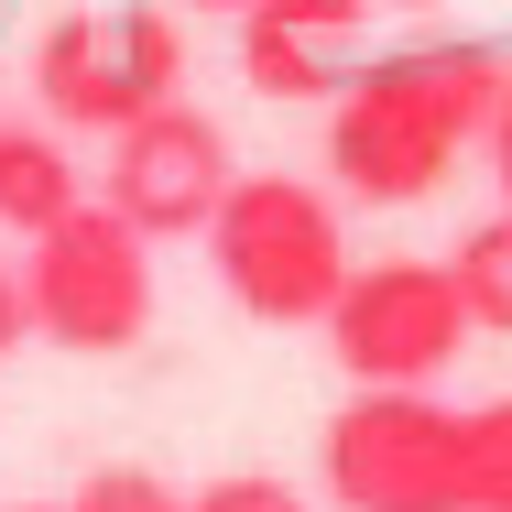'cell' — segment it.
Here are the masks:
<instances>
[{
	"instance_id": "52a82bcc",
	"label": "cell",
	"mask_w": 512,
	"mask_h": 512,
	"mask_svg": "<svg viewBox=\"0 0 512 512\" xmlns=\"http://www.w3.org/2000/svg\"><path fill=\"white\" fill-rule=\"evenodd\" d=\"M229 186H240L229 131H218L197 99H164V109H142L131 131H109V186L99 197L120 207L142 240H207L218 207H229Z\"/></svg>"
},
{
	"instance_id": "8992f818",
	"label": "cell",
	"mask_w": 512,
	"mask_h": 512,
	"mask_svg": "<svg viewBox=\"0 0 512 512\" xmlns=\"http://www.w3.org/2000/svg\"><path fill=\"white\" fill-rule=\"evenodd\" d=\"M316 491L338 512H469L458 502V404L349 393L316 436Z\"/></svg>"
},
{
	"instance_id": "7a4b0ae2",
	"label": "cell",
	"mask_w": 512,
	"mask_h": 512,
	"mask_svg": "<svg viewBox=\"0 0 512 512\" xmlns=\"http://www.w3.org/2000/svg\"><path fill=\"white\" fill-rule=\"evenodd\" d=\"M207 262H218L229 306L251 327H327L338 284L360 273L349 229H338V197L306 186V175H240L218 229H207Z\"/></svg>"
},
{
	"instance_id": "ba28073f",
	"label": "cell",
	"mask_w": 512,
	"mask_h": 512,
	"mask_svg": "<svg viewBox=\"0 0 512 512\" xmlns=\"http://www.w3.org/2000/svg\"><path fill=\"white\" fill-rule=\"evenodd\" d=\"M360 33H371V0H262V11H240V77H251V99H338L371 55H360Z\"/></svg>"
},
{
	"instance_id": "9a60e30c",
	"label": "cell",
	"mask_w": 512,
	"mask_h": 512,
	"mask_svg": "<svg viewBox=\"0 0 512 512\" xmlns=\"http://www.w3.org/2000/svg\"><path fill=\"white\" fill-rule=\"evenodd\" d=\"M480 153H491V186H502V207H512V88H502V109H491V142H480Z\"/></svg>"
},
{
	"instance_id": "5bb4252c",
	"label": "cell",
	"mask_w": 512,
	"mask_h": 512,
	"mask_svg": "<svg viewBox=\"0 0 512 512\" xmlns=\"http://www.w3.org/2000/svg\"><path fill=\"white\" fill-rule=\"evenodd\" d=\"M22 338H33V295H22V273L0 262V360H11Z\"/></svg>"
},
{
	"instance_id": "8fae6325",
	"label": "cell",
	"mask_w": 512,
	"mask_h": 512,
	"mask_svg": "<svg viewBox=\"0 0 512 512\" xmlns=\"http://www.w3.org/2000/svg\"><path fill=\"white\" fill-rule=\"evenodd\" d=\"M458 502L469 512H512V393L458 414Z\"/></svg>"
},
{
	"instance_id": "4fadbf2b",
	"label": "cell",
	"mask_w": 512,
	"mask_h": 512,
	"mask_svg": "<svg viewBox=\"0 0 512 512\" xmlns=\"http://www.w3.org/2000/svg\"><path fill=\"white\" fill-rule=\"evenodd\" d=\"M197 512H306V491L273 480V469H218V480L197 491Z\"/></svg>"
},
{
	"instance_id": "277c9868",
	"label": "cell",
	"mask_w": 512,
	"mask_h": 512,
	"mask_svg": "<svg viewBox=\"0 0 512 512\" xmlns=\"http://www.w3.org/2000/svg\"><path fill=\"white\" fill-rule=\"evenodd\" d=\"M469 338H480V316L458 295V273L414 262V251L360 262L327 306V360L349 371V393H436Z\"/></svg>"
},
{
	"instance_id": "e0dca14e",
	"label": "cell",
	"mask_w": 512,
	"mask_h": 512,
	"mask_svg": "<svg viewBox=\"0 0 512 512\" xmlns=\"http://www.w3.org/2000/svg\"><path fill=\"white\" fill-rule=\"evenodd\" d=\"M11 512H66V502H11Z\"/></svg>"
},
{
	"instance_id": "9c48e42d",
	"label": "cell",
	"mask_w": 512,
	"mask_h": 512,
	"mask_svg": "<svg viewBox=\"0 0 512 512\" xmlns=\"http://www.w3.org/2000/svg\"><path fill=\"white\" fill-rule=\"evenodd\" d=\"M77 207H88V186H77L66 131H55V120H0V229L44 240V229L77 218Z\"/></svg>"
},
{
	"instance_id": "5b68a950",
	"label": "cell",
	"mask_w": 512,
	"mask_h": 512,
	"mask_svg": "<svg viewBox=\"0 0 512 512\" xmlns=\"http://www.w3.org/2000/svg\"><path fill=\"white\" fill-rule=\"evenodd\" d=\"M33 99L55 131H131L142 109L186 99V33L175 11H55L33 44Z\"/></svg>"
},
{
	"instance_id": "3957f363",
	"label": "cell",
	"mask_w": 512,
	"mask_h": 512,
	"mask_svg": "<svg viewBox=\"0 0 512 512\" xmlns=\"http://www.w3.org/2000/svg\"><path fill=\"white\" fill-rule=\"evenodd\" d=\"M22 295H33V338L66 360H120L153 338V240L88 197L77 218H55L44 240H22Z\"/></svg>"
},
{
	"instance_id": "30bf717a",
	"label": "cell",
	"mask_w": 512,
	"mask_h": 512,
	"mask_svg": "<svg viewBox=\"0 0 512 512\" xmlns=\"http://www.w3.org/2000/svg\"><path fill=\"white\" fill-rule=\"evenodd\" d=\"M447 273H458V295H469V316H480V338H512V207H491V218L458 229Z\"/></svg>"
},
{
	"instance_id": "2e32d148",
	"label": "cell",
	"mask_w": 512,
	"mask_h": 512,
	"mask_svg": "<svg viewBox=\"0 0 512 512\" xmlns=\"http://www.w3.org/2000/svg\"><path fill=\"white\" fill-rule=\"evenodd\" d=\"M186 11H229V22H240V11H262V0H186Z\"/></svg>"
},
{
	"instance_id": "7c38bea8",
	"label": "cell",
	"mask_w": 512,
	"mask_h": 512,
	"mask_svg": "<svg viewBox=\"0 0 512 512\" xmlns=\"http://www.w3.org/2000/svg\"><path fill=\"white\" fill-rule=\"evenodd\" d=\"M66 512H197V502H186L164 469H131V458H120V469H88V480L66 491Z\"/></svg>"
},
{
	"instance_id": "6da1fadb",
	"label": "cell",
	"mask_w": 512,
	"mask_h": 512,
	"mask_svg": "<svg viewBox=\"0 0 512 512\" xmlns=\"http://www.w3.org/2000/svg\"><path fill=\"white\" fill-rule=\"evenodd\" d=\"M502 55L491 44H404L371 55L338 99H327V175L371 207H414L447 186L458 142H491L502 109Z\"/></svg>"
}]
</instances>
